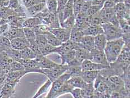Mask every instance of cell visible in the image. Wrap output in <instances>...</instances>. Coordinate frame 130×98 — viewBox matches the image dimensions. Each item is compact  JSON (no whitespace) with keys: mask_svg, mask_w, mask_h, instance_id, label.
Returning <instances> with one entry per match:
<instances>
[{"mask_svg":"<svg viewBox=\"0 0 130 98\" xmlns=\"http://www.w3.org/2000/svg\"><path fill=\"white\" fill-rule=\"evenodd\" d=\"M125 46V42L122 38L111 41H107L104 52L108 62L110 64L117 60L118 55Z\"/></svg>","mask_w":130,"mask_h":98,"instance_id":"6da1fadb","label":"cell"},{"mask_svg":"<svg viewBox=\"0 0 130 98\" xmlns=\"http://www.w3.org/2000/svg\"><path fill=\"white\" fill-rule=\"evenodd\" d=\"M35 17H37L40 20L42 24L47 25L51 29H55L60 27L57 13L50 12L46 7L38 13Z\"/></svg>","mask_w":130,"mask_h":98,"instance_id":"7a4b0ae2","label":"cell"},{"mask_svg":"<svg viewBox=\"0 0 130 98\" xmlns=\"http://www.w3.org/2000/svg\"><path fill=\"white\" fill-rule=\"evenodd\" d=\"M130 63V46L125 45L122 51L114 62L109 64V66L117 68H126L129 66Z\"/></svg>","mask_w":130,"mask_h":98,"instance_id":"3957f363","label":"cell"},{"mask_svg":"<svg viewBox=\"0 0 130 98\" xmlns=\"http://www.w3.org/2000/svg\"><path fill=\"white\" fill-rule=\"evenodd\" d=\"M68 66L64 64H58L53 68L50 69H41L40 74H43L53 82L58 78L66 73Z\"/></svg>","mask_w":130,"mask_h":98,"instance_id":"277c9868","label":"cell"},{"mask_svg":"<svg viewBox=\"0 0 130 98\" xmlns=\"http://www.w3.org/2000/svg\"><path fill=\"white\" fill-rule=\"evenodd\" d=\"M103 30V34L106 36L107 41H111L122 38L123 33L120 27L114 26L107 22L101 25Z\"/></svg>","mask_w":130,"mask_h":98,"instance_id":"5b68a950","label":"cell"},{"mask_svg":"<svg viewBox=\"0 0 130 98\" xmlns=\"http://www.w3.org/2000/svg\"><path fill=\"white\" fill-rule=\"evenodd\" d=\"M88 60L96 63L109 66V63L107 60L104 50H98L95 48L90 50Z\"/></svg>","mask_w":130,"mask_h":98,"instance_id":"8992f818","label":"cell"},{"mask_svg":"<svg viewBox=\"0 0 130 98\" xmlns=\"http://www.w3.org/2000/svg\"><path fill=\"white\" fill-rule=\"evenodd\" d=\"M20 81L18 80L5 82L0 91V98H11L15 92L16 86Z\"/></svg>","mask_w":130,"mask_h":98,"instance_id":"52a82bcc","label":"cell"},{"mask_svg":"<svg viewBox=\"0 0 130 98\" xmlns=\"http://www.w3.org/2000/svg\"><path fill=\"white\" fill-rule=\"evenodd\" d=\"M80 48H83L82 44L80 43H75L70 40H68L62 43L60 46L57 47L55 53L60 55L64 53L69 52L70 50H77Z\"/></svg>","mask_w":130,"mask_h":98,"instance_id":"ba28073f","label":"cell"},{"mask_svg":"<svg viewBox=\"0 0 130 98\" xmlns=\"http://www.w3.org/2000/svg\"><path fill=\"white\" fill-rule=\"evenodd\" d=\"M18 61L24 66L25 71H26L27 74L32 72L40 74L41 69L39 67L37 62L35 60V59H34V60H29V59L21 58Z\"/></svg>","mask_w":130,"mask_h":98,"instance_id":"9c48e42d","label":"cell"},{"mask_svg":"<svg viewBox=\"0 0 130 98\" xmlns=\"http://www.w3.org/2000/svg\"><path fill=\"white\" fill-rule=\"evenodd\" d=\"M50 32L53 34L59 41L61 43H64L69 40L71 30L59 27L55 29H52Z\"/></svg>","mask_w":130,"mask_h":98,"instance_id":"30bf717a","label":"cell"},{"mask_svg":"<svg viewBox=\"0 0 130 98\" xmlns=\"http://www.w3.org/2000/svg\"><path fill=\"white\" fill-rule=\"evenodd\" d=\"M35 60L40 69H50L54 67L58 64L52 60H49L46 57V56H44L42 54L36 55Z\"/></svg>","mask_w":130,"mask_h":98,"instance_id":"8fae6325","label":"cell"},{"mask_svg":"<svg viewBox=\"0 0 130 98\" xmlns=\"http://www.w3.org/2000/svg\"><path fill=\"white\" fill-rule=\"evenodd\" d=\"M73 2L74 0H68L63 10L57 13L60 24L68 18L73 15Z\"/></svg>","mask_w":130,"mask_h":98,"instance_id":"7c38bea8","label":"cell"},{"mask_svg":"<svg viewBox=\"0 0 130 98\" xmlns=\"http://www.w3.org/2000/svg\"><path fill=\"white\" fill-rule=\"evenodd\" d=\"M80 66L83 71H100L109 67V66L94 63L89 60H84Z\"/></svg>","mask_w":130,"mask_h":98,"instance_id":"4fadbf2b","label":"cell"},{"mask_svg":"<svg viewBox=\"0 0 130 98\" xmlns=\"http://www.w3.org/2000/svg\"><path fill=\"white\" fill-rule=\"evenodd\" d=\"M3 35L8 38L10 40L17 38L24 37V29L22 27L19 28L9 26L8 30Z\"/></svg>","mask_w":130,"mask_h":98,"instance_id":"5bb4252c","label":"cell"},{"mask_svg":"<svg viewBox=\"0 0 130 98\" xmlns=\"http://www.w3.org/2000/svg\"><path fill=\"white\" fill-rule=\"evenodd\" d=\"M11 46L13 49L21 50L26 47H29V43L25 36L17 38L10 40Z\"/></svg>","mask_w":130,"mask_h":98,"instance_id":"9a60e30c","label":"cell"},{"mask_svg":"<svg viewBox=\"0 0 130 98\" xmlns=\"http://www.w3.org/2000/svg\"><path fill=\"white\" fill-rule=\"evenodd\" d=\"M67 82L74 88H78L80 90L86 89L88 85V83H86L80 76L70 77L67 80Z\"/></svg>","mask_w":130,"mask_h":98,"instance_id":"2e32d148","label":"cell"},{"mask_svg":"<svg viewBox=\"0 0 130 98\" xmlns=\"http://www.w3.org/2000/svg\"><path fill=\"white\" fill-rule=\"evenodd\" d=\"M100 71H82L80 76L87 83H93L97 78Z\"/></svg>","mask_w":130,"mask_h":98,"instance_id":"e0dca14e","label":"cell"},{"mask_svg":"<svg viewBox=\"0 0 130 98\" xmlns=\"http://www.w3.org/2000/svg\"><path fill=\"white\" fill-rule=\"evenodd\" d=\"M83 33L84 35L95 36L100 34H103V30L101 25H90L83 31Z\"/></svg>","mask_w":130,"mask_h":98,"instance_id":"ac0fdd59","label":"cell"},{"mask_svg":"<svg viewBox=\"0 0 130 98\" xmlns=\"http://www.w3.org/2000/svg\"><path fill=\"white\" fill-rule=\"evenodd\" d=\"M13 61L5 52L0 53V67L7 73L9 72L10 64Z\"/></svg>","mask_w":130,"mask_h":98,"instance_id":"d6986e66","label":"cell"},{"mask_svg":"<svg viewBox=\"0 0 130 98\" xmlns=\"http://www.w3.org/2000/svg\"><path fill=\"white\" fill-rule=\"evenodd\" d=\"M107 40L104 34H100L94 36V48L100 50H104Z\"/></svg>","mask_w":130,"mask_h":98,"instance_id":"ffe728a7","label":"cell"},{"mask_svg":"<svg viewBox=\"0 0 130 98\" xmlns=\"http://www.w3.org/2000/svg\"><path fill=\"white\" fill-rule=\"evenodd\" d=\"M75 58L79 63L82 64L84 60H88L90 51L84 48H80L75 50Z\"/></svg>","mask_w":130,"mask_h":98,"instance_id":"44dd1931","label":"cell"},{"mask_svg":"<svg viewBox=\"0 0 130 98\" xmlns=\"http://www.w3.org/2000/svg\"><path fill=\"white\" fill-rule=\"evenodd\" d=\"M80 43L84 49L90 51L94 49V36L89 35H84Z\"/></svg>","mask_w":130,"mask_h":98,"instance_id":"7402d4cb","label":"cell"},{"mask_svg":"<svg viewBox=\"0 0 130 98\" xmlns=\"http://www.w3.org/2000/svg\"><path fill=\"white\" fill-rule=\"evenodd\" d=\"M26 18L16 16H10L7 19L9 26L13 27H22V24Z\"/></svg>","mask_w":130,"mask_h":98,"instance_id":"603a6c76","label":"cell"},{"mask_svg":"<svg viewBox=\"0 0 130 98\" xmlns=\"http://www.w3.org/2000/svg\"><path fill=\"white\" fill-rule=\"evenodd\" d=\"M42 24L41 21L37 17H31L26 18L22 24V28H34L38 25Z\"/></svg>","mask_w":130,"mask_h":98,"instance_id":"cb8c5ba5","label":"cell"},{"mask_svg":"<svg viewBox=\"0 0 130 98\" xmlns=\"http://www.w3.org/2000/svg\"><path fill=\"white\" fill-rule=\"evenodd\" d=\"M45 8H46V4L45 2H41L34 5L26 9L28 13L31 17H34L41 11H43Z\"/></svg>","mask_w":130,"mask_h":98,"instance_id":"d4e9b609","label":"cell"},{"mask_svg":"<svg viewBox=\"0 0 130 98\" xmlns=\"http://www.w3.org/2000/svg\"><path fill=\"white\" fill-rule=\"evenodd\" d=\"M26 74H27L25 71L9 72L7 73L6 78L5 80V82L13 81L18 80H20L21 78Z\"/></svg>","mask_w":130,"mask_h":98,"instance_id":"484cf974","label":"cell"},{"mask_svg":"<svg viewBox=\"0 0 130 98\" xmlns=\"http://www.w3.org/2000/svg\"><path fill=\"white\" fill-rule=\"evenodd\" d=\"M75 50H73L59 55L61 61V64L67 66L72 61L75 59Z\"/></svg>","mask_w":130,"mask_h":98,"instance_id":"4316f807","label":"cell"},{"mask_svg":"<svg viewBox=\"0 0 130 98\" xmlns=\"http://www.w3.org/2000/svg\"><path fill=\"white\" fill-rule=\"evenodd\" d=\"M12 16H19L13 10L10 9L8 7H0V19L7 20L9 17Z\"/></svg>","mask_w":130,"mask_h":98,"instance_id":"83f0119b","label":"cell"},{"mask_svg":"<svg viewBox=\"0 0 130 98\" xmlns=\"http://www.w3.org/2000/svg\"><path fill=\"white\" fill-rule=\"evenodd\" d=\"M126 7L123 2H120L116 4L113 7V10L117 18L118 19L123 18L124 15L126 12Z\"/></svg>","mask_w":130,"mask_h":98,"instance_id":"f1b7e54d","label":"cell"},{"mask_svg":"<svg viewBox=\"0 0 130 98\" xmlns=\"http://www.w3.org/2000/svg\"><path fill=\"white\" fill-rule=\"evenodd\" d=\"M24 36L26 40L29 41V46L30 44L35 43L36 34L31 28H23Z\"/></svg>","mask_w":130,"mask_h":98,"instance_id":"f546056e","label":"cell"},{"mask_svg":"<svg viewBox=\"0 0 130 98\" xmlns=\"http://www.w3.org/2000/svg\"><path fill=\"white\" fill-rule=\"evenodd\" d=\"M46 38L47 43L52 46L58 47L61 44V42L56 38V36L51 32H47L44 34Z\"/></svg>","mask_w":130,"mask_h":98,"instance_id":"4dcf8cb0","label":"cell"},{"mask_svg":"<svg viewBox=\"0 0 130 98\" xmlns=\"http://www.w3.org/2000/svg\"><path fill=\"white\" fill-rule=\"evenodd\" d=\"M11 48V41L9 39L4 35L0 36V53L6 52Z\"/></svg>","mask_w":130,"mask_h":98,"instance_id":"1f68e13d","label":"cell"},{"mask_svg":"<svg viewBox=\"0 0 130 98\" xmlns=\"http://www.w3.org/2000/svg\"><path fill=\"white\" fill-rule=\"evenodd\" d=\"M82 69L80 66H68L66 73H67L70 76V77L80 76Z\"/></svg>","mask_w":130,"mask_h":98,"instance_id":"d6a6232c","label":"cell"},{"mask_svg":"<svg viewBox=\"0 0 130 98\" xmlns=\"http://www.w3.org/2000/svg\"><path fill=\"white\" fill-rule=\"evenodd\" d=\"M75 22V16L74 15V14L70 16L69 18H68L67 19L65 20L60 24V27L65 28V29L72 30L73 27L74 26Z\"/></svg>","mask_w":130,"mask_h":98,"instance_id":"836d02e7","label":"cell"},{"mask_svg":"<svg viewBox=\"0 0 130 98\" xmlns=\"http://www.w3.org/2000/svg\"><path fill=\"white\" fill-rule=\"evenodd\" d=\"M52 82L48 79L46 82H45L43 85H42L39 89L38 90V91L36 92V93L31 98H38L39 96L41 95L42 94H43L44 93H46V92H47L48 90H49V88L52 85Z\"/></svg>","mask_w":130,"mask_h":98,"instance_id":"e575fe53","label":"cell"},{"mask_svg":"<svg viewBox=\"0 0 130 98\" xmlns=\"http://www.w3.org/2000/svg\"><path fill=\"white\" fill-rule=\"evenodd\" d=\"M57 47L52 46L49 44H47L43 47L39 49L41 54L44 56H47L53 53H55Z\"/></svg>","mask_w":130,"mask_h":98,"instance_id":"d590c367","label":"cell"},{"mask_svg":"<svg viewBox=\"0 0 130 98\" xmlns=\"http://www.w3.org/2000/svg\"><path fill=\"white\" fill-rule=\"evenodd\" d=\"M21 55L22 59H29V60H34L36 58V55L31 49L30 47H26L22 50H20Z\"/></svg>","mask_w":130,"mask_h":98,"instance_id":"8d00e7d4","label":"cell"},{"mask_svg":"<svg viewBox=\"0 0 130 98\" xmlns=\"http://www.w3.org/2000/svg\"><path fill=\"white\" fill-rule=\"evenodd\" d=\"M32 29L34 30V32H35L36 35H38V34L44 35L45 33H46L47 32H50L51 30L52 29H51L50 27L47 26L46 25L41 24L40 25H38V26L32 28Z\"/></svg>","mask_w":130,"mask_h":98,"instance_id":"74e56055","label":"cell"},{"mask_svg":"<svg viewBox=\"0 0 130 98\" xmlns=\"http://www.w3.org/2000/svg\"><path fill=\"white\" fill-rule=\"evenodd\" d=\"M47 9L51 13H57L58 4L56 0H45Z\"/></svg>","mask_w":130,"mask_h":98,"instance_id":"f35d334b","label":"cell"},{"mask_svg":"<svg viewBox=\"0 0 130 98\" xmlns=\"http://www.w3.org/2000/svg\"><path fill=\"white\" fill-rule=\"evenodd\" d=\"M84 35L83 32L71 30L69 40L75 43H80Z\"/></svg>","mask_w":130,"mask_h":98,"instance_id":"ab89813d","label":"cell"},{"mask_svg":"<svg viewBox=\"0 0 130 98\" xmlns=\"http://www.w3.org/2000/svg\"><path fill=\"white\" fill-rule=\"evenodd\" d=\"M5 52L7 53V55L9 56L13 61H18L21 58L20 50H16L11 48L10 49L7 50V51Z\"/></svg>","mask_w":130,"mask_h":98,"instance_id":"60d3db41","label":"cell"},{"mask_svg":"<svg viewBox=\"0 0 130 98\" xmlns=\"http://www.w3.org/2000/svg\"><path fill=\"white\" fill-rule=\"evenodd\" d=\"M119 21V26L123 33H130L129 29V22L127 21L124 18L118 19Z\"/></svg>","mask_w":130,"mask_h":98,"instance_id":"b9f144b4","label":"cell"},{"mask_svg":"<svg viewBox=\"0 0 130 98\" xmlns=\"http://www.w3.org/2000/svg\"><path fill=\"white\" fill-rule=\"evenodd\" d=\"M84 1V0H74V2H73V14L75 16L80 13Z\"/></svg>","mask_w":130,"mask_h":98,"instance_id":"7bdbcfd3","label":"cell"},{"mask_svg":"<svg viewBox=\"0 0 130 98\" xmlns=\"http://www.w3.org/2000/svg\"><path fill=\"white\" fill-rule=\"evenodd\" d=\"M36 43L39 48V49L43 47L45 45L47 44V41L45 36L43 34H38L36 35L35 39Z\"/></svg>","mask_w":130,"mask_h":98,"instance_id":"ee69618b","label":"cell"},{"mask_svg":"<svg viewBox=\"0 0 130 98\" xmlns=\"http://www.w3.org/2000/svg\"><path fill=\"white\" fill-rule=\"evenodd\" d=\"M25 71V68L22 64L18 61H13L10 64L9 72L11 71Z\"/></svg>","mask_w":130,"mask_h":98,"instance_id":"f6af8a7d","label":"cell"},{"mask_svg":"<svg viewBox=\"0 0 130 98\" xmlns=\"http://www.w3.org/2000/svg\"><path fill=\"white\" fill-rule=\"evenodd\" d=\"M102 7L103 6L101 5H91V6L89 7L86 13L87 16H91L98 12L102 8Z\"/></svg>","mask_w":130,"mask_h":98,"instance_id":"bcb514c9","label":"cell"},{"mask_svg":"<svg viewBox=\"0 0 130 98\" xmlns=\"http://www.w3.org/2000/svg\"><path fill=\"white\" fill-rule=\"evenodd\" d=\"M22 2H23L24 5L26 8L31 7L36 4H40L41 2H45V1H41V0H22Z\"/></svg>","mask_w":130,"mask_h":98,"instance_id":"7dc6e473","label":"cell"},{"mask_svg":"<svg viewBox=\"0 0 130 98\" xmlns=\"http://www.w3.org/2000/svg\"><path fill=\"white\" fill-rule=\"evenodd\" d=\"M68 1V0H58L57 1V13L61 12L63 10L65 6L66 5Z\"/></svg>","mask_w":130,"mask_h":98,"instance_id":"c3c4849f","label":"cell"},{"mask_svg":"<svg viewBox=\"0 0 130 98\" xmlns=\"http://www.w3.org/2000/svg\"><path fill=\"white\" fill-rule=\"evenodd\" d=\"M70 94L72 95L73 97L74 98H83L81 94L80 89H79L74 88L70 92Z\"/></svg>","mask_w":130,"mask_h":98,"instance_id":"681fc988","label":"cell"},{"mask_svg":"<svg viewBox=\"0 0 130 98\" xmlns=\"http://www.w3.org/2000/svg\"><path fill=\"white\" fill-rule=\"evenodd\" d=\"M19 5L20 4L18 0H10L9 4H8L7 7L10 9L15 10L16 8H18Z\"/></svg>","mask_w":130,"mask_h":98,"instance_id":"f907efd6","label":"cell"},{"mask_svg":"<svg viewBox=\"0 0 130 98\" xmlns=\"http://www.w3.org/2000/svg\"><path fill=\"white\" fill-rule=\"evenodd\" d=\"M92 5V2L89 1H84L83 2V4L82 5V10L80 12L86 13L88 10L89 9V7L91 6Z\"/></svg>","mask_w":130,"mask_h":98,"instance_id":"816d5d0a","label":"cell"},{"mask_svg":"<svg viewBox=\"0 0 130 98\" xmlns=\"http://www.w3.org/2000/svg\"><path fill=\"white\" fill-rule=\"evenodd\" d=\"M115 5L116 4L112 1V0H106L103 4V8H113Z\"/></svg>","mask_w":130,"mask_h":98,"instance_id":"f5cc1de1","label":"cell"},{"mask_svg":"<svg viewBox=\"0 0 130 98\" xmlns=\"http://www.w3.org/2000/svg\"><path fill=\"white\" fill-rule=\"evenodd\" d=\"M125 97L126 96H124L123 95L120 93V92L116 91H112L111 95H110V98H125Z\"/></svg>","mask_w":130,"mask_h":98,"instance_id":"db71d44e","label":"cell"},{"mask_svg":"<svg viewBox=\"0 0 130 98\" xmlns=\"http://www.w3.org/2000/svg\"><path fill=\"white\" fill-rule=\"evenodd\" d=\"M8 27H9V25L7 23L1 25L0 26V36L4 35V34L8 30Z\"/></svg>","mask_w":130,"mask_h":98,"instance_id":"11a10c76","label":"cell"},{"mask_svg":"<svg viewBox=\"0 0 130 98\" xmlns=\"http://www.w3.org/2000/svg\"><path fill=\"white\" fill-rule=\"evenodd\" d=\"M7 23V20H4V19H1V20H0V26L2 25H4L5 24H6Z\"/></svg>","mask_w":130,"mask_h":98,"instance_id":"9f6ffc18","label":"cell"},{"mask_svg":"<svg viewBox=\"0 0 130 98\" xmlns=\"http://www.w3.org/2000/svg\"><path fill=\"white\" fill-rule=\"evenodd\" d=\"M116 4H118V3H120V2H123L124 0H112Z\"/></svg>","mask_w":130,"mask_h":98,"instance_id":"6f0895ef","label":"cell"},{"mask_svg":"<svg viewBox=\"0 0 130 98\" xmlns=\"http://www.w3.org/2000/svg\"><path fill=\"white\" fill-rule=\"evenodd\" d=\"M2 0H0V7H2Z\"/></svg>","mask_w":130,"mask_h":98,"instance_id":"680465c9","label":"cell"},{"mask_svg":"<svg viewBox=\"0 0 130 98\" xmlns=\"http://www.w3.org/2000/svg\"><path fill=\"white\" fill-rule=\"evenodd\" d=\"M125 98H129V96H126V97H125Z\"/></svg>","mask_w":130,"mask_h":98,"instance_id":"91938a15","label":"cell"},{"mask_svg":"<svg viewBox=\"0 0 130 98\" xmlns=\"http://www.w3.org/2000/svg\"><path fill=\"white\" fill-rule=\"evenodd\" d=\"M1 20V19H0V20Z\"/></svg>","mask_w":130,"mask_h":98,"instance_id":"94428289","label":"cell"},{"mask_svg":"<svg viewBox=\"0 0 130 98\" xmlns=\"http://www.w3.org/2000/svg\"><path fill=\"white\" fill-rule=\"evenodd\" d=\"M56 1H58V0H56Z\"/></svg>","mask_w":130,"mask_h":98,"instance_id":"6125c7cd","label":"cell"}]
</instances>
